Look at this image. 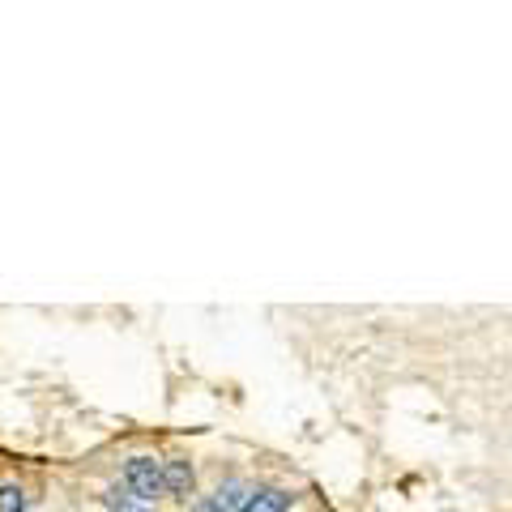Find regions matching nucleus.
I'll use <instances>...</instances> for the list:
<instances>
[{
  "label": "nucleus",
  "mask_w": 512,
  "mask_h": 512,
  "mask_svg": "<svg viewBox=\"0 0 512 512\" xmlns=\"http://www.w3.org/2000/svg\"><path fill=\"white\" fill-rule=\"evenodd\" d=\"M124 483H128V491H133L141 504H154L158 495H167L163 461H154V457H133V461L124 466Z\"/></svg>",
  "instance_id": "nucleus-1"
},
{
  "label": "nucleus",
  "mask_w": 512,
  "mask_h": 512,
  "mask_svg": "<svg viewBox=\"0 0 512 512\" xmlns=\"http://www.w3.org/2000/svg\"><path fill=\"white\" fill-rule=\"evenodd\" d=\"M244 500H248V487L239 483V478H231V483L214 487L192 512H239V508H244Z\"/></svg>",
  "instance_id": "nucleus-2"
},
{
  "label": "nucleus",
  "mask_w": 512,
  "mask_h": 512,
  "mask_svg": "<svg viewBox=\"0 0 512 512\" xmlns=\"http://www.w3.org/2000/svg\"><path fill=\"white\" fill-rule=\"evenodd\" d=\"M163 483H167V495H175V500H188V495H192V466L184 457L163 461Z\"/></svg>",
  "instance_id": "nucleus-3"
},
{
  "label": "nucleus",
  "mask_w": 512,
  "mask_h": 512,
  "mask_svg": "<svg viewBox=\"0 0 512 512\" xmlns=\"http://www.w3.org/2000/svg\"><path fill=\"white\" fill-rule=\"evenodd\" d=\"M286 508H291V495L278 487H261V491H248V500L239 512H286Z\"/></svg>",
  "instance_id": "nucleus-4"
},
{
  "label": "nucleus",
  "mask_w": 512,
  "mask_h": 512,
  "mask_svg": "<svg viewBox=\"0 0 512 512\" xmlns=\"http://www.w3.org/2000/svg\"><path fill=\"white\" fill-rule=\"evenodd\" d=\"M107 508H111V512H154V504H141L128 487H111V491H107Z\"/></svg>",
  "instance_id": "nucleus-5"
},
{
  "label": "nucleus",
  "mask_w": 512,
  "mask_h": 512,
  "mask_svg": "<svg viewBox=\"0 0 512 512\" xmlns=\"http://www.w3.org/2000/svg\"><path fill=\"white\" fill-rule=\"evenodd\" d=\"M0 512H26V491L18 483H0Z\"/></svg>",
  "instance_id": "nucleus-6"
}]
</instances>
